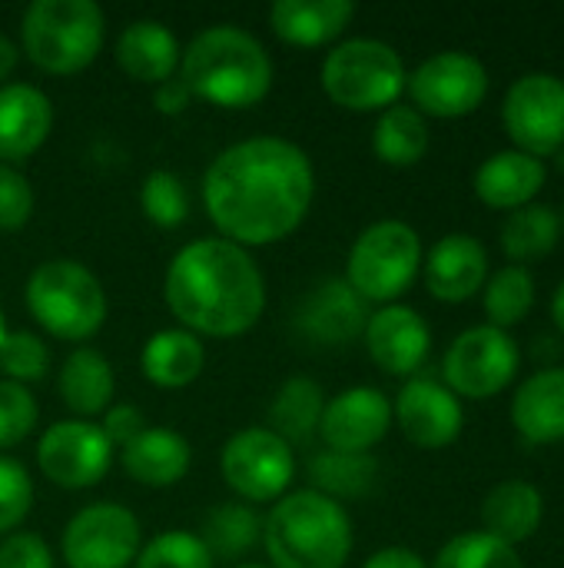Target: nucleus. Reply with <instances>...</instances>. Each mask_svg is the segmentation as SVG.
Returning <instances> with one entry per match:
<instances>
[{
  "label": "nucleus",
  "mask_w": 564,
  "mask_h": 568,
  "mask_svg": "<svg viewBox=\"0 0 564 568\" xmlns=\"http://www.w3.org/2000/svg\"><path fill=\"white\" fill-rule=\"evenodd\" d=\"M316 196V170L302 146L283 136H249L226 146L203 176V206L223 240L266 246L296 233Z\"/></svg>",
  "instance_id": "1"
},
{
  "label": "nucleus",
  "mask_w": 564,
  "mask_h": 568,
  "mask_svg": "<svg viewBox=\"0 0 564 568\" xmlns=\"http://www.w3.org/2000/svg\"><path fill=\"white\" fill-rule=\"evenodd\" d=\"M163 296L186 333L216 339L249 333L266 310V283L256 260L223 236L183 246L166 270Z\"/></svg>",
  "instance_id": "2"
},
{
  "label": "nucleus",
  "mask_w": 564,
  "mask_h": 568,
  "mask_svg": "<svg viewBox=\"0 0 564 568\" xmlns=\"http://www.w3.org/2000/svg\"><path fill=\"white\" fill-rule=\"evenodd\" d=\"M180 80L189 97L223 106L249 110L273 87V57L243 27L216 23L189 40L180 57Z\"/></svg>",
  "instance_id": "3"
},
{
  "label": "nucleus",
  "mask_w": 564,
  "mask_h": 568,
  "mask_svg": "<svg viewBox=\"0 0 564 568\" xmlns=\"http://www.w3.org/2000/svg\"><path fill=\"white\" fill-rule=\"evenodd\" d=\"M273 568H342L352 552V519L316 489L283 496L263 523Z\"/></svg>",
  "instance_id": "4"
},
{
  "label": "nucleus",
  "mask_w": 564,
  "mask_h": 568,
  "mask_svg": "<svg viewBox=\"0 0 564 568\" xmlns=\"http://www.w3.org/2000/svg\"><path fill=\"white\" fill-rule=\"evenodd\" d=\"M106 20L93 0H33L20 20V43L43 73L70 77L103 50Z\"/></svg>",
  "instance_id": "5"
},
{
  "label": "nucleus",
  "mask_w": 564,
  "mask_h": 568,
  "mask_svg": "<svg viewBox=\"0 0 564 568\" xmlns=\"http://www.w3.org/2000/svg\"><path fill=\"white\" fill-rule=\"evenodd\" d=\"M30 316L57 339L83 343L106 320V293L100 280L76 260L40 263L23 290Z\"/></svg>",
  "instance_id": "6"
},
{
  "label": "nucleus",
  "mask_w": 564,
  "mask_h": 568,
  "mask_svg": "<svg viewBox=\"0 0 564 568\" xmlns=\"http://www.w3.org/2000/svg\"><path fill=\"white\" fill-rule=\"evenodd\" d=\"M406 80L409 73L396 47L372 37H352L339 43L322 63L326 97L352 113L389 110L402 97Z\"/></svg>",
  "instance_id": "7"
},
{
  "label": "nucleus",
  "mask_w": 564,
  "mask_h": 568,
  "mask_svg": "<svg viewBox=\"0 0 564 568\" xmlns=\"http://www.w3.org/2000/svg\"><path fill=\"white\" fill-rule=\"evenodd\" d=\"M422 270V240L402 220H382L359 233L349 250L346 283L366 303H396Z\"/></svg>",
  "instance_id": "8"
},
{
  "label": "nucleus",
  "mask_w": 564,
  "mask_h": 568,
  "mask_svg": "<svg viewBox=\"0 0 564 568\" xmlns=\"http://www.w3.org/2000/svg\"><path fill=\"white\" fill-rule=\"evenodd\" d=\"M519 373V343L495 326H472L452 339L442 359L445 386L465 399H489L502 393Z\"/></svg>",
  "instance_id": "9"
},
{
  "label": "nucleus",
  "mask_w": 564,
  "mask_h": 568,
  "mask_svg": "<svg viewBox=\"0 0 564 568\" xmlns=\"http://www.w3.org/2000/svg\"><path fill=\"white\" fill-rule=\"evenodd\" d=\"M223 479L246 503H273L283 499L296 476V456L286 439H279L266 426H253L236 433L223 446Z\"/></svg>",
  "instance_id": "10"
},
{
  "label": "nucleus",
  "mask_w": 564,
  "mask_h": 568,
  "mask_svg": "<svg viewBox=\"0 0 564 568\" xmlns=\"http://www.w3.org/2000/svg\"><path fill=\"white\" fill-rule=\"evenodd\" d=\"M505 130L515 150L529 156H555L564 146V80L555 73L519 77L502 103Z\"/></svg>",
  "instance_id": "11"
},
{
  "label": "nucleus",
  "mask_w": 564,
  "mask_h": 568,
  "mask_svg": "<svg viewBox=\"0 0 564 568\" xmlns=\"http://www.w3.org/2000/svg\"><path fill=\"white\" fill-rule=\"evenodd\" d=\"M140 519L116 503H93L80 509L63 529L66 568H126L140 556Z\"/></svg>",
  "instance_id": "12"
},
{
  "label": "nucleus",
  "mask_w": 564,
  "mask_h": 568,
  "mask_svg": "<svg viewBox=\"0 0 564 568\" xmlns=\"http://www.w3.org/2000/svg\"><path fill=\"white\" fill-rule=\"evenodd\" d=\"M406 90L412 93V103L422 116L429 113L455 120L482 106L489 93V70L465 50H442L416 67V73L406 80Z\"/></svg>",
  "instance_id": "13"
},
{
  "label": "nucleus",
  "mask_w": 564,
  "mask_h": 568,
  "mask_svg": "<svg viewBox=\"0 0 564 568\" xmlns=\"http://www.w3.org/2000/svg\"><path fill=\"white\" fill-rule=\"evenodd\" d=\"M113 463V446L103 429L90 419H63L53 423L37 443L40 473L63 489H90L96 486Z\"/></svg>",
  "instance_id": "14"
},
{
  "label": "nucleus",
  "mask_w": 564,
  "mask_h": 568,
  "mask_svg": "<svg viewBox=\"0 0 564 568\" xmlns=\"http://www.w3.org/2000/svg\"><path fill=\"white\" fill-rule=\"evenodd\" d=\"M392 419L419 449H445L462 436L465 409L462 399L439 379L412 376L392 406Z\"/></svg>",
  "instance_id": "15"
},
{
  "label": "nucleus",
  "mask_w": 564,
  "mask_h": 568,
  "mask_svg": "<svg viewBox=\"0 0 564 568\" xmlns=\"http://www.w3.org/2000/svg\"><path fill=\"white\" fill-rule=\"evenodd\" d=\"M392 426V403L372 386H352L326 399L319 436L336 453H369Z\"/></svg>",
  "instance_id": "16"
},
{
  "label": "nucleus",
  "mask_w": 564,
  "mask_h": 568,
  "mask_svg": "<svg viewBox=\"0 0 564 568\" xmlns=\"http://www.w3.org/2000/svg\"><path fill=\"white\" fill-rule=\"evenodd\" d=\"M366 349L389 376H416L432 349V329L419 310L389 303L366 323Z\"/></svg>",
  "instance_id": "17"
},
{
  "label": "nucleus",
  "mask_w": 564,
  "mask_h": 568,
  "mask_svg": "<svg viewBox=\"0 0 564 568\" xmlns=\"http://www.w3.org/2000/svg\"><path fill=\"white\" fill-rule=\"evenodd\" d=\"M369 303L346 283V280H326L302 300L296 313V326L309 343L319 346H346L356 336L366 333L369 323Z\"/></svg>",
  "instance_id": "18"
},
{
  "label": "nucleus",
  "mask_w": 564,
  "mask_h": 568,
  "mask_svg": "<svg viewBox=\"0 0 564 568\" xmlns=\"http://www.w3.org/2000/svg\"><path fill=\"white\" fill-rule=\"evenodd\" d=\"M489 280V253L472 233L442 236L425 260V286L442 303L472 300Z\"/></svg>",
  "instance_id": "19"
},
{
  "label": "nucleus",
  "mask_w": 564,
  "mask_h": 568,
  "mask_svg": "<svg viewBox=\"0 0 564 568\" xmlns=\"http://www.w3.org/2000/svg\"><path fill=\"white\" fill-rule=\"evenodd\" d=\"M53 106L50 97L30 83L0 87V163L30 160L50 136Z\"/></svg>",
  "instance_id": "20"
},
{
  "label": "nucleus",
  "mask_w": 564,
  "mask_h": 568,
  "mask_svg": "<svg viewBox=\"0 0 564 568\" xmlns=\"http://www.w3.org/2000/svg\"><path fill=\"white\" fill-rule=\"evenodd\" d=\"M512 426L535 446L564 439V366L539 369L519 386L512 399Z\"/></svg>",
  "instance_id": "21"
},
{
  "label": "nucleus",
  "mask_w": 564,
  "mask_h": 568,
  "mask_svg": "<svg viewBox=\"0 0 564 568\" xmlns=\"http://www.w3.org/2000/svg\"><path fill=\"white\" fill-rule=\"evenodd\" d=\"M180 43L173 30L160 20H133L116 40V63L126 77L140 83H166L180 70Z\"/></svg>",
  "instance_id": "22"
},
{
  "label": "nucleus",
  "mask_w": 564,
  "mask_h": 568,
  "mask_svg": "<svg viewBox=\"0 0 564 568\" xmlns=\"http://www.w3.org/2000/svg\"><path fill=\"white\" fill-rule=\"evenodd\" d=\"M545 186V163L522 150L492 153L475 173V193L492 210H519Z\"/></svg>",
  "instance_id": "23"
},
{
  "label": "nucleus",
  "mask_w": 564,
  "mask_h": 568,
  "mask_svg": "<svg viewBox=\"0 0 564 568\" xmlns=\"http://www.w3.org/2000/svg\"><path fill=\"white\" fill-rule=\"evenodd\" d=\"M120 459L133 483L150 489H166L189 473L193 449L173 429H143L133 443L120 449Z\"/></svg>",
  "instance_id": "24"
},
{
  "label": "nucleus",
  "mask_w": 564,
  "mask_h": 568,
  "mask_svg": "<svg viewBox=\"0 0 564 568\" xmlns=\"http://www.w3.org/2000/svg\"><path fill=\"white\" fill-rule=\"evenodd\" d=\"M356 17L349 0H276L269 23L289 47H322L336 40Z\"/></svg>",
  "instance_id": "25"
},
{
  "label": "nucleus",
  "mask_w": 564,
  "mask_h": 568,
  "mask_svg": "<svg viewBox=\"0 0 564 568\" xmlns=\"http://www.w3.org/2000/svg\"><path fill=\"white\" fill-rule=\"evenodd\" d=\"M542 519H545V499H542L539 486H532L525 479L499 483L482 503L485 532L502 539L512 549L519 542H529L539 532Z\"/></svg>",
  "instance_id": "26"
},
{
  "label": "nucleus",
  "mask_w": 564,
  "mask_h": 568,
  "mask_svg": "<svg viewBox=\"0 0 564 568\" xmlns=\"http://www.w3.org/2000/svg\"><path fill=\"white\" fill-rule=\"evenodd\" d=\"M203 363H206L203 343H199V336H193L186 329L153 333L140 356L143 376L160 389H183V386L196 383V376L203 373Z\"/></svg>",
  "instance_id": "27"
},
{
  "label": "nucleus",
  "mask_w": 564,
  "mask_h": 568,
  "mask_svg": "<svg viewBox=\"0 0 564 568\" xmlns=\"http://www.w3.org/2000/svg\"><path fill=\"white\" fill-rule=\"evenodd\" d=\"M60 396L66 403L70 413H76L80 419L100 416L110 409L116 379H113V366L106 363L103 353L80 346L66 356V363L60 366Z\"/></svg>",
  "instance_id": "28"
},
{
  "label": "nucleus",
  "mask_w": 564,
  "mask_h": 568,
  "mask_svg": "<svg viewBox=\"0 0 564 568\" xmlns=\"http://www.w3.org/2000/svg\"><path fill=\"white\" fill-rule=\"evenodd\" d=\"M322 409H326L322 389L306 376H293L279 386V393L269 406V426L266 429H273L289 446L309 443L319 433Z\"/></svg>",
  "instance_id": "29"
},
{
  "label": "nucleus",
  "mask_w": 564,
  "mask_h": 568,
  "mask_svg": "<svg viewBox=\"0 0 564 568\" xmlns=\"http://www.w3.org/2000/svg\"><path fill=\"white\" fill-rule=\"evenodd\" d=\"M372 150L389 166H416L429 150V123H425V116L416 106L392 103L376 120Z\"/></svg>",
  "instance_id": "30"
},
{
  "label": "nucleus",
  "mask_w": 564,
  "mask_h": 568,
  "mask_svg": "<svg viewBox=\"0 0 564 568\" xmlns=\"http://www.w3.org/2000/svg\"><path fill=\"white\" fill-rule=\"evenodd\" d=\"M309 479L312 489L326 499H359L366 496L379 479V463L369 453H316L309 459Z\"/></svg>",
  "instance_id": "31"
},
{
  "label": "nucleus",
  "mask_w": 564,
  "mask_h": 568,
  "mask_svg": "<svg viewBox=\"0 0 564 568\" xmlns=\"http://www.w3.org/2000/svg\"><path fill=\"white\" fill-rule=\"evenodd\" d=\"M562 236V213L548 203H525L509 213L502 226V250L515 260H539L558 246Z\"/></svg>",
  "instance_id": "32"
},
{
  "label": "nucleus",
  "mask_w": 564,
  "mask_h": 568,
  "mask_svg": "<svg viewBox=\"0 0 564 568\" xmlns=\"http://www.w3.org/2000/svg\"><path fill=\"white\" fill-rule=\"evenodd\" d=\"M199 539L209 549L213 562H236L239 556L253 552V546L263 539V519L256 516L253 506L226 503L206 516Z\"/></svg>",
  "instance_id": "33"
},
{
  "label": "nucleus",
  "mask_w": 564,
  "mask_h": 568,
  "mask_svg": "<svg viewBox=\"0 0 564 568\" xmlns=\"http://www.w3.org/2000/svg\"><path fill=\"white\" fill-rule=\"evenodd\" d=\"M485 316H489V326L495 329H505L522 323L532 306H535V276L512 263V266H502L495 276L485 280Z\"/></svg>",
  "instance_id": "34"
},
{
  "label": "nucleus",
  "mask_w": 564,
  "mask_h": 568,
  "mask_svg": "<svg viewBox=\"0 0 564 568\" xmlns=\"http://www.w3.org/2000/svg\"><path fill=\"white\" fill-rule=\"evenodd\" d=\"M432 568H525L519 552L512 546H505L502 539L482 532H462L455 539H449Z\"/></svg>",
  "instance_id": "35"
},
{
  "label": "nucleus",
  "mask_w": 564,
  "mask_h": 568,
  "mask_svg": "<svg viewBox=\"0 0 564 568\" xmlns=\"http://www.w3.org/2000/svg\"><path fill=\"white\" fill-rule=\"evenodd\" d=\"M140 206L146 213V220L160 230H176L186 213H189V196L186 186L176 173L170 170H153L143 186H140Z\"/></svg>",
  "instance_id": "36"
},
{
  "label": "nucleus",
  "mask_w": 564,
  "mask_h": 568,
  "mask_svg": "<svg viewBox=\"0 0 564 568\" xmlns=\"http://www.w3.org/2000/svg\"><path fill=\"white\" fill-rule=\"evenodd\" d=\"M133 568H213V556L199 536L173 529L143 546Z\"/></svg>",
  "instance_id": "37"
},
{
  "label": "nucleus",
  "mask_w": 564,
  "mask_h": 568,
  "mask_svg": "<svg viewBox=\"0 0 564 568\" xmlns=\"http://www.w3.org/2000/svg\"><path fill=\"white\" fill-rule=\"evenodd\" d=\"M50 369V349L40 336L33 333H7V339L0 343V373L7 376V383H37L43 379Z\"/></svg>",
  "instance_id": "38"
},
{
  "label": "nucleus",
  "mask_w": 564,
  "mask_h": 568,
  "mask_svg": "<svg viewBox=\"0 0 564 568\" xmlns=\"http://www.w3.org/2000/svg\"><path fill=\"white\" fill-rule=\"evenodd\" d=\"M37 399L27 386L0 379V449L20 446L37 429Z\"/></svg>",
  "instance_id": "39"
},
{
  "label": "nucleus",
  "mask_w": 564,
  "mask_h": 568,
  "mask_svg": "<svg viewBox=\"0 0 564 568\" xmlns=\"http://www.w3.org/2000/svg\"><path fill=\"white\" fill-rule=\"evenodd\" d=\"M33 506V483L27 476V469L10 459L0 456V536L13 532Z\"/></svg>",
  "instance_id": "40"
},
{
  "label": "nucleus",
  "mask_w": 564,
  "mask_h": 568,
  "mask_svg": "<svg viewBox=\"0 0 564 568\" xmlns=\"http://www.w3.org/2000/svg\"><path fill=\"white\" fill-rule=\"evenodd\" d=\"M30 216H33V186H30V180L20 170L0 163V230L3 233L23 230L30 223Z\"/></svg>",
  "instance_id": "41"
},
{
  "label": "nucleus",
  "mask_w": 564,
  "mask_h": 568,
  "mask_svg": "<svg viewBox=\"0 0 564 568\" xmlns=\"http://www.w3.org/2000/svg\"><path fill=\"white\" fill-rule=\"evenodd\" d=\"M0 568H53V552L33 532H10L0 542Z\"/></svg>",
  "instance_id": "42"
},
{
  "label": "nucleus",
  "mask_w": 564,
  "mask_h": 568,
  "mask_svg": "<svg viewBox=\"0 0 564 568\" xmlns=\"http://www.w3.org/2000/svg\"><path fill=\"white\" fill-rule=\"evenodd\" d=\"M100 429H103V436H106V443H110L113 449H123L126 443H133V439L146 429V419H143V413H140L136 406L120 403V406H110V409L103 413Z\"/></svg>",
  "instance_id": "43"
},
{
  "label": "nucleus",
  "mask_w": 564,
  "mask_h": 568,
  "mask_svg": "<svg viewBox=\"0 0 564 568\" xmlns=\"http://www.w3.org/2000/svg\"><path fill=\"white\" fill-rule=\"evenodd\" d=\"M189 90H186V83L180 80V77H173V80H166V83H160L156 87V93H153V103H156V110L160 113H166V116H176V113H183L186 106H189Z\"/></svg>",
  "instance_id": "44"
},
{
  "label": "nucleus",
  "mask_w": 564,
  "mask_h": 568,
  "mask_svg": "<svg viewBox=\"0 0 564 568\" xmlns=\"http://www.w3.org/2000/svg\"><path fill=\"white\" fill-rule=\"evenodd\" d=\"M362 568H429V566L422 562V556H419V552L402 549V546H389V549H379L376 556H369Z\"/></svg>",
  "instance_id": "45"
},
{
  "label": "nucleus",
  "mask_w": 564,
  "mask_h": 568,
  "mask_svg": "<svg viewBox=\"0 0 564 568\" xmlns=\"http://www.w3.org/2000/svg\"><path fill=\"white\" fill-rule=\"evenodd\" d=\"M13 67H17V47H13L10 37L0 33V87H3V80L13 73Z\"/></svg>",
  "instance_id": "46"
},
{
  "label": "nucleus",
  "mask_w": 564,
  "mask_h": 568,
  "mask_svg": "<svg viewBox=\"0 0 564 568\" xmlns=\"http://www.w3.org/2000/svg\"><path fill=\"white\" fill-rule=\"evenodd\" d=\"M552 320H555V326L564 333V280L558 283L555 296H552Z\"/></svg>",
  "instance_id": "47"
},
{
  "label": "nucleus",
  "mask_w": 564,
  "mask_h": 568,
  "mask_svg": "<svg viewBox=\"0 0 564 568\" xmlns=\"http://www.w3.org/2000/svg\"><path fill=\"white\" fill-rule=\"evenodd\" d=\"M7 333H10V329H7V323H3V313H0V343L7 339Z\"/></svg>",
  "instance_id": "48"
},
{
  "label": "nucleus",
  "mask_w": 564,
  "mask_h": 568,
  "mask_svg": "<svg viewBox=\"0 0 564 568\" xmlns=\"http://www.w3.org/2000/svg\"><path fill=\"white\" fill-rule=\"evenodd\" d=\"M239 568H266V566H239Z\"/></svg>",
  "instance_id": "49"
},
{
  "label": "nucleus",
  "mask_w": 564,
  "mask_h": 568,
  "mask_svg": "<svg viewBox=\"0 0 564 568\" xmlns=\"http://www.w3.org/2000/svg\"><path fill=\"white\" fill-rule=\"evenodd\" d=\"M562 233H564V210H562Z\"/></svg>",
  "instance_id": "50"
}]
</instances>
